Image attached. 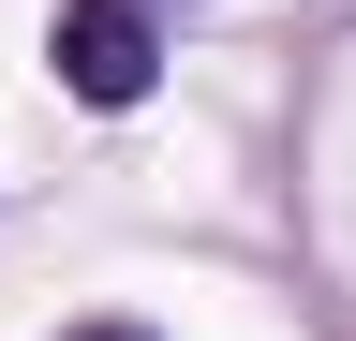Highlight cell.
I'll list each match as a JSON object with an SVG mask.
<instances>
[{
    "mask_svg": "<svg viewBox=\"0 0 356 341\" xmlns=\"http://www.w3.org/2000/svg\"><path fill=\"white\" fill-rule=\"evenodd\" d=\"M44 60H60V90H74V104H149V74H163V30L134 15V0H60Z\"/></svg>",
    "mask_w": 356,
    "mask_h": 341,
    "instance_id": "6da1fadb",
    "label": "cell"
}]
</instances>
